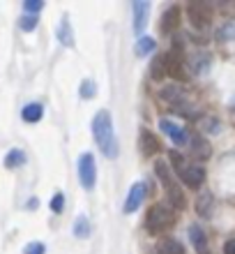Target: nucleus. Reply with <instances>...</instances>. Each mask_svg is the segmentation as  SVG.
Listing matches in <instances>:
<instances>
[{"label":"nucleus","instance_id":"24","mask_svg":"<svg viewBox=\"0 0 235 254\" xmlns=\"http://www.w3.org/2000/svg\"><path fill=\"white\" fill-rule=\"evenodd\" d=\"M217 40H219V42L235 40V23H233V21H229V23L219 26V30H217Z\"/></svg>","mask_w":235,"mask_h":254},{"label":"nucleus","instance_id":"2","mask_svg":"<svg viewBox=\"0 0 235 254\" xmlns=\"http://www.w3.org/2000/svg\"><path fill=\"white\" fill-rule=\"evenodd\" d=\"M175 224V213L164 203H155V206L148 210V217H145V227H148L150 234H161L164 229H171Z\"/></svg>","mask_w":235,"mask_h":254},{"label":"nucleus","instance_id":"17","mask_svg":"<svg viewBox=\"0 0 235 254\" xmlns=\"http://www.w3.org/2000/svg\"><path fill=\"white\" fill-rule=\"evenodd\" d=\"M210 56L208 54H194L191 56V61H189V65H191V72L198 74V76H205V74L210 72Z\"/></svg>","mask_w":235,"mask_h":254},{"label":"nucleus","instance_id":"1","mask_svg":"<svg viewBox=\"0 0 235 254\" xmlns=\"http://www.w3.org/2000/svg\"><path fill=\"white\" fill-rule=\"evenodd\" d=\"M93 136L97 141V146L101 148V153L106 155L108 160H115L120 148H118V136L113 132V118L108 111H97V116L93 118Z\"/></svg>","mask_w":235,"mask_h":254},{"label":"nucleus","instance_id":"8","mask_svg":"<svg viewBox=\"0 0 235 254\" xmlns=\"http://www.w3.org/2000/svg\"><path fill=\"white\" fill-rule=\"evenodd\" d=\"M180 21H182V12H180V7L173 5V7H168L166 12H164V16H161V33H175L178 28H180Z\"/></svg>","mask_w":235,"mask_h":254},{"label":"nucleus","instance_id":"21","mask_svg":"<svg viewBox=\"0 0 235 254\" xmlns=\"http://www.w3.org/2000/svg\"><path fill=\"white\" fill-rule=\"evenodd\" d=\"M42 114H44V107L42 104H28V107H23V111H21V118L26 123H37L42 118Z\"/></svg>","mask_w":235,"mask_h":254},{"label":"nucleus","instance_id":"14","mask_svg":"<svg viewBox=\"0 0 235 254\" xmlns=\"http://www.w3.org/2000/svg\"><path fill=\"white\" fill-rule=\"evenodd\" d=\"M157 254H187V252L182 248V243H178L175 238L164 236V238L157 241Z\"/></svg>","mask_w":235,"mask_h":254},{"label":"nucleus","instance_id":"5","mask_svg":"<svg viewBox=\"0 0 235 254\" xmlns=\"http://www.w3.org/2000/svg\"><path fill=\"white\" fill-rule=\"evenodd\" d=\"M159 97L164 102H168L171 107H175V109H189L191 104H189V97H187V93L182 90V88H178V86H164L161 88V93H159Z\"/></svg>","mask_w":235,"mask_h":254},{"label":"nucleus","instance_id":"34","mask_svg":"<svg viewBox=\"0 0 235 254\" xmlns=\"http://www.w3.org/2000/svg\"><path fill=\"white\" fill-rule=\"evenodd\" d=\"M28 208H37V199H30V201H28Z\"/></svg>","mask_w":235,"mask_h":254},{"label":"nucleus","instance_id":"13","mask_svg":"<svg viewBox=\"0 0 235 254\" xmlns=\"http://www.w3.org/2000/svg\"><path fill=\"white\" fill-rule=\"evenodd\" d=\"M132 9H134V30L136 33H141L143 28H145V23H148L150 2H141V0H136L134 5H132Z\"/></svg>","mask_w":235,"mask_h":254},{"label":"nucleus","instance_id":"33","mask_svg":"<svg viewBox=\"0 0 235 254\" xmlns=\"http://www.w3.org/2000/svg\"><path fill=\"white\" fill-rule=\"evenodd\" d=\"M224 254H235V238H229L224 243Z\"/></svg>","mask_w":235,"mask_h":254},{"label":"nucleus","instance_id":"18","mask_svg":"<svg viewBox=\"0 0 235 254\" xmlns=\"http://www.w3.org/2000/svg\"><path fill=\"white\" fill-rule=\"evenodd\" d=\"M166 196H168V203L173 208H178V210H185L187 208V199H185V194H182V190L178 188V185H171V188H166Z\"/></svg>","mask_w":235,"mask_h":254},{"label":"nucleus","instance_id":"30","mask_svg":"<svg viewBox=\"0 0 235 254\" xmlns=\"http://www.w3.org/2000/svg\"><path fill=\"white\" fill-rule=\"evenodd\" d=\"M171 162H173V169L178 171V174H182L185 167H187V164H185V157H182L180 153H171Z\"/></svg>","mask_w":235,"mask_h":254},{"label":"nucleus","instance_id":"31","mask_svg":"<svg viewBox=\"0 0 235 254\" xmlns=\"http://www.w3.org/2000/svg\"><path fill=\"white\" fill-rule=\"evenodd\" d=\"M62 208H65V196L58 192L53 199H51V210H53V213H62Z\"/></svg>","mask_w":235,"mask_h":254},{"label":"nucleus","instance_id":"12","mask_svg":"<svg viewBox=\"0 0 235 254\" xmlns=\"http://www.w3.org/2000/svg\"><path fill=\"white\" fill-rule=\"evenodd\" d=\"M189 143H191V155L198 157V160H208L210 155H212V146L203 139L201 134H194V136L189 139Z\"/></svg>","mask_w":235,"mask_h":254},{"label":"nucleus","instance_id":"16","mask_svg":"<svg viewBox=\"0 0 235 254\" xmlns=\"http://www.w3.org/2000/svg\"><path fill=\"white\" fill-rule=\"evenodd\" d=\"M189 238H191V243H194V250L198 254H210L208 238H205V234H203L201 227H191V229H189Z\"/></svg>","mask_w":235,"mask_h":254},{"label":"nucleus","instance_id":"28","mask_svg":"<svg viewBox=\"0 0 235 254\" xmlns=\"http://www.w3.org/2000/svg\"><path fill=\"white\" fill-rule=\"evenodd\" d=\"M21 30H35V26H37V16H33V14H23L19 21Z\"/></svg>","mask_w":235,"mask_h":254},{"label":"nucleus","instance_id":"4","mask_svg":"<svg viewBox=\"0 0 235 254\" xmlns=\"http://www.w3.org/2000/svg\"><path fill=\"white\" fill-rule=\"evenodd\" d=\"M187 16L191 19L196 28H205L212 21V7L208 2H201V0H194L187 5Z\"/></svg>","mask_w":235,"mask_h":254},{"label":"nucleus","instance_id":"32","mask_svg":"<svg viewBox=\"0 0 235 254\" xmlns=\"http://www.w3.org/2000/svg\"><path fill=\"white\" fill-rule=\"evenodd\" d=\"M44 252H47V248L42 243H30L26 248V254H44Z\"/></svg>","mask_w":235,"mask_h":254},{"label":"nucleus","instance_id":"20","mask_svg":"<svg viewBox=\"0 0 235 254\" xmlns=\"http://www.w3.org/2000/svg\"><path fill=\"white\" fill-rule=\"evenodd\" d=\"M150 76H152L155 81H161L164 76H168V72H166V54L157 56L155 61H152V65H150Z\"/></svg>","mask_w":235,"mask_h":254},{"label":"nucleus","instance_id":"23","mask_svg":"<svg viewBox=\"0 0 235 254\" xmlns=\"http://www.w3.org/2000/svg\"><path fill=\"white\" fill-rule=\"evenodd\" d=\"M155 40L152 37H139V42H136V54L139 56H148L155 51Z\"/></svg>","mask_w":235,"mask_h":254},{"label":"nucleus","instance_id":"29","mask_svg":"<svg viewBox=\"0 0 235 254\" xmlns=\"http://www.w3.org/2000/svg\"><path fill=\"white\" fill-rule=\"evenodd\" d=\"M42 7H44V2H42V0H26V2H23L26 14H33V16H37V12H40Z\"/></svg>","mask_w":235,"mask_h":254},{"label":"nucleus","instance_id":"9","mask_svg":"<svg viewBox=\"0 0 235 254\" xmlns=\"http://www.w3.org/2000/svg\"><path fill=\"white\" fill-rule=\"evenodd\" d=\"M159 129H164V134H168V136H171V141H173L175 146H185V143H187V132H185L180 125H175L173 121L161 118V121H159Z\"/></svg>","mask_w":235,"mask_h":254},{"label":"nucleus","instance_id":"7","mask_svg":"<svg viewBox=\"0 0 235 254\" xmlns=\"http://www.w3.org/2000/svg\"><path fill=\"white\" fill-rule=\"evenodd\" d=\"M145 183H134L132 190L127 194V201H125V213H136L139 208H141L143 199H145Z\"/></svg>","mask_w":235,"mask_h":254},{"label":"nucleus","instance_id":"15","mask_svg":"<svg viewBox=\"0 0 235 254\" xmlns=\"http://www.w3.org/2000/svg\"><path fill=\"white\" fill-rule=\"evenodd\" d=\"M212 208H215V199H212V194H210L208 190H203V192L196 196V213L201 215V217H210Z\"/></svg>","mask_w":235,"mask_h":254},{"label":"nucleus","instance_id":"25","mask_svg":"<svg viewBox=\"0 0 235 254\" xmlns=\"http://www.w3.org/2000/svg\"><path fill=\"white\" fill-rule=\"evenodd\" d=\"M74 236L76 238H86V236H90V222H88L86 217H79V220L74 222Z\"/></svg>","mask_w":235,"mask_h":254},{"label":"nucleus","instance_id":"6","mask_svg":"<svg viewBox=\"0 0 235 254\" xmlns=\"http://www.w3.org/2000/svg\"><path fill=\"white\" fill-rule=\"evenodd\" d=\"M182 183L187 185V188H201L203 181H205V169L201 167V164H187L185 167V171L180 174Z\"/></svg>","mask_w":235,"mask_h":254},{"label":"nucleus","instance_id":"10","mask_svg":"<svg viewBox=\"0 0 235 254\" xmlns=\"http://www.w3.org/2000/svg\"><path fill=\"white\" fill-rule=\"evenodd\" d=\"M141 150H143V155H145V157H152V155H157L161 150L159 139H157L150 129H143V132H141Z\"/></svg>","mask_w":235,"mask_h":254},{"label":"nucleus","instance_id":"19","mask_svg":"<svg viewBox=\"0 0 235 254\" xmlns=\"http://www.w3.org/2000/svg\"><path fill=\"white\" fill-rule=\"evenodd\" d=\"M58 40H60L65 47H72V44H74V33H72V26H69L67 16H62L60 23H58Z\"/></svg>","mask_w":235,"mask_h":254},{"label":"nucleus","instance_id":"11","mask_svg":"<svg viewBox=\"0 0 235 254\" xmlns=\"http://www.w3.org/2000/svg\"><path fill=\"white\" fill-rule=\"evenodd\" d=\"M166 72L168 76L182 81L185 79V69H182V56L175 54V51H168L166 54Z\"/></svg>","mask_w":235,"mask_h":254},{"label":"nucleus","instance_id":"27","mask_svg":"<svg viewBox=\"0 0 235 254\" xmlns=\"http://www.w3.org/2000/svg\"><path fill=\"white\" fill-rule=\"evenodd\" d=\"M201 127L205 129V132H210V134H219V132H222V123L215 121V118H203Z\"/></svg>","mask_w":235,"mask_h":254},{"label":"nucleus","instance_id":"3","mask_svg":"<svg viewBox=\"0 0 235 254\" xmlns=\"http://www.w3.org/2000/svg\"><path fill=\"white\" fill-rule=\"evenodd\" d=\"M79 178L81 185L86 190H93L97 183V167H94V155L93 153H83L79 160Z\"/></svg>","mask_w":235,"mask_h":254},{"label":"nucleus","instance_id":"26","mask_svg":"<svg viewBox=\"0 0 235 254\" xmlns=\"http://www.w3.org/2000/svg\"><path fill=\"white\" fill-rule=\"evenodd\" d=\"M94 93H97V83H94L93 79H86L83 83H81V97H83V100L94 97Z\"/></svg>","mask_w":235,"mask_h":254},{"label":"nucleus","instance_id":"22","mask_svg":"<svg viewBox=\"0 0 235 254\" xmlns=\"http://www.w3.org/2000/svg\"><path fill=\"white\" fill-rule=\"evenodd\" d=\"M21 164H26V153L23 150H19V148H14V150H9L5 157V167L7 169H16L21 167Z\"/></svg>","mask_w":235,"mask_h":254}]
</instances>
